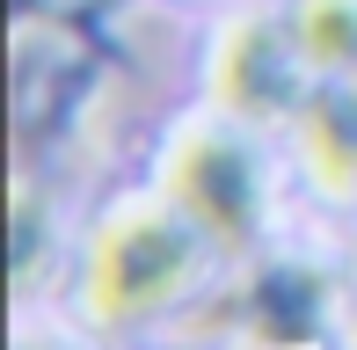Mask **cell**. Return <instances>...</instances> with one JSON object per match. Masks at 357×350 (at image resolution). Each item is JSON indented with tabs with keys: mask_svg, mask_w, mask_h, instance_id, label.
Returning <instances> with one entry per match:
<instances>
[{
	"mask_svg": "<svg viewBox=\"0 0 357 350\" xmlns=\"http://www.w3.org/2000/svg\"><path fill=\"white\" fill-rule=\"evenodd\" d=\"M197 241H190L183 212H124L117 227H102L88 256V307L95 321H139V314L168 307L190 284Z\"/></svg>",
	"mask_w": 357,
	"mask_h": 350,
	"instance_id": "6da1fadb",
	"label": "cell"
},
{
	"mask_svg": "<svg viewBox=\"0 0 357 350\" xmlns=\"http://www.w3.org/2000/svg\"><path fill=\"white\" fill-rule=\"evenodd\" d=\"M168 204L212 241H248L255 212H263V183H255L248 146L234 132H212V124L183 132L168 153Z\"/></svg>",
	"mask_w": 357,
	"mask_h": 350,
	"instance_id": "7a4b0ae2",
	"label": "cell"
},
{
	"mask_svg": "<svg viewBox=\"0 0 357 350\" xmlns=\"http://www.w3.org/2000/svg\"><path fill=\"white\" fill-rule=\"evenodd\" d=\"M306 59L291 22H241L219 52V102L241 117H270L291 102V66Z\"/></svg>",
	"mask_w": 357,
	"mask_h": 350,
	"instance_id": "3957f363",
	"label": "cell"
},
{
	"mask_svg": "<svg viewBox=\"0 0 357 350\" xmlns=\"http://www.w3.org/2000/svg\"><path fill=\"white\" fill-rule=\"evenodd\" d=\"M299 139H306V161L328 190L357 183V66L343 88H321L299 102Z\"/></svg>",
	"mask_w": 357,
	"mask_h": 350,
	"instance_id": "277c9868",
	"label": "cell"
},
{
	"mask_svg": "<svg viewBox=\"0 0 357 350\" xmlns=\"http://www.w3.org/2000/svg\"><path fill=\"white\" fill-rule=\"evenodd\" d=\"M226 314H234V321H248L255 343H291V336H306V328H314V292H306V284H291L284 270H278V277H255Z\"/></svg>",
	"mask_w": 357,
	"mask_h": 350,
	"instance_id": "5b68a950",
	"label": "cell"
},
{
	"mask_svg": "<svg viewBox=\"0 0 357 350\" xmlns=\"http://www.w3.org/2000/svg\"><path fill=\"white\" fill-rule=\"evenodd\" d=\"M306 66H357V0H299L291 15Z\"/></svg>",
	"mask_w": 357,
	"mask_h": 350,
	"instance_id": "8992f818",
	"label": "cell"
}]
</instances>
